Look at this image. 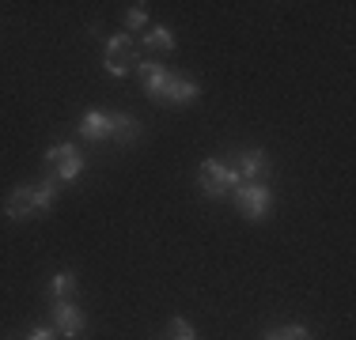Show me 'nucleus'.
<instances>
[{
  "label": "nucleus",
  "mask_w": 356,
  "mask_h": 340,
  "mask_svg": "<svg viewBox=\"0 0 356 340\" xmlns=\"http://www.w3.org/2000/svg\"><path fill=\"white\" fill-rule=\"evenodd\" d=\"M49 314H54V329H57V337H65V340L80 337L83 329H88V318H83V310H80V306H76L72 299L54 303V306H49Z\"/></svg>",
  "instance_id": "obj_6"
},
{
  "label": "nucleus",
  "mask_w": 356,
  "mask_h": 340,
  "mask_svg": "<svg viewBox=\"0 0 356 340\" xmlns=\"http://www.w3.org/2000/svg\"><path fill=\"white\" fill-rule=\"evenodd\" d=\"M232 201H235V208H239L250 223H258V219H266V212L273 208V185H269V182H258V185L243 182L239 189L232 193Z\"/></svg>",
  "instance_id": "obj_4"
},
{
  "label": "nucleus",
  "mask_w": 356,
  "mask_h": 340,
  "mask_svg": "<svg viewBox=\"0 0 356 340\" xmlns=\"http://www.w3.org/2000/svg\"><path fill=\"white\" fill-rule=\"evenodd\" d=\"M239 185H243V178H239V170H235V155L205 159V163L197 167V189H201V197H209V201L232 197Z\"/></svg>",
  "instance_id": "obj_1"
},
{
  "label": "nucleus",
  "mask_w": 356,
  "mask_h": 340,
  "mask_svg": "<svg viewBox=\"0 0 356 340\" xmlns=\"http://www.w3.org/2000/svg\"><path fill=\"white\" fill-rule=\"evenodd\" d=\"M103 68L114 76V80H122V76H129L133 68H137V38H133L129 31H118V34L106 38Z\"/></svg>",
  "instance_id": "obj_3"
},
{
  "label": "nucleus",
  "mask_w": 356,
  "mask_h": 340,
  "mask_svg": "<svg viewBox=\"0 0 356 340\" xmlns=\"http://www.w3.org/2000/svg\"><path fill=\"white\" fill-rule=\"evenodd\" d=\"M140 42L152 53H175V31L167 27V23H148V27L140 31Z\"/></svg>",
  "instance_id": "obj_11"
},
{
  "label": "nucleus",
  "mask_w": 356,
  "mask_h": 340,
  "mask_svg": "<svg viewBox=\"0 0 356 340\" xmlns=\"http://www.w3.org/2000/svg\"><path fill=\"white\" fill-rule=\"evenodd\" d=\"M83 151L76 148L72 140H61V144H54V148L46 151V159H42V167H46V178H54L57 185H69L76 182V178L83 174Z\"/></svg>",
  "instance_id": "obj_2"
},
{
  "label": "nucleus",
  "mask_w": 356,
  "mask_h": 340,
  "mask_svg": "<svg viewBox=\"0 0 356 340\" xmlns=\"http://www.w3.org/2000/svg\"><path fill=\"white\" fill-rule=\"evenodd\" d=\"M235 170L247 185H258V182H269L273 178V159H269L266 148H247L235 155Z\"/></svg>",
  "instance_id": "obj_5"
},
{
  "label": "nucleus",
  "mask_w": 356,
  "mask_h": 340,
  "mask_svg": "<svg viewBox=\"0 0 356 340\" xmlns=\"http://www.w3.org/2000/svg\"><path fill=\"white\" fill-rule=\"evenodd\" d=\"M148 27V4H129V12H125V31H144Z\"/></svg>",
  "instance_id": "obj_16"
},
{
  "label": "nucleus",
  "mask_w": 356,
  "mask_h": 340,
  "mask_svg": "<svg viewBox=\"0 0 356 340\" xmlns=\"http://www.w3.org/2000/svg\"><path fill=\"white\" fill-rule=\"evenodd\" d=\"M137 80H140V87H144V95L148 99H159L163 102V95H167V83H171V68L167 65H159V61H137Z\"/></svg>",
  "instance_id": "obj_7"
},
{
  "label": "nucleus",
  "mask_w": 356,
  "mask_h": 340,
  "mask_svg": "<svg viewBox=\"0 0 356 340\" xmlns=\"http://www.w3.org/2000/svg\"><path fill=\"white\" fill-rule=\"evenodd\" d=\"M201 99V83L193 80V76H171V83H167V95L163 102L167 106H193V102Z\"/></svg>",
  "instance_id": "obj_9"
},
{
  "label": "nucleus",
  "mask_w": 356,
  "mask_h": 340,
  "mask_svg": "<svg viewBox=\"0 0 356 340\" xmlns=\"http://www.w3.org/2000/svg\"><path fill=\"white\" fill-rule=\"evenodd\" d=\"M163 340H201V337H197V329H193L186 318H171L167 321V337Z\"/></svg>",
  "instance_id": "obj_15"
},
{
  "label": "nucleus",
  "mask_w": 356,
  "mask_h": 340,
  "mask_svg": "<svg viewBox=\"0 0 356 340\" xmlns=\"http://www.w3.org/2000/svg\"><path fill=\"white\" fill-rule=\"evenodd\" d=\"M80 136L91 144L114 140V114H110V110H88V114L80 117Z\"/></svg>",
  "instance_id": "obj_8"
},
{
  "label": "nucleus",
  "mask_w": 356,
  "mask_h": 340,
  "mask_svg": "<svg viewBox=\"0 0 356 340\" xmlns=\"http://www.w3.org/2000/svg\"><path fill=\"white\" fill-rule=\"evenodd\" d=\"M23 340H61V337H57L54 325H31V333L23 337Z\"/></svg>",
  "instance_id": "obj_18"
},
{
  "label": "nucleus",
  "mask_w": 356,
  "mask_h": 340,
  "mask_svg": "<svg viewBox=\"0 0 356 340\" xmlns=\"http://www.w3.org/2000/svg\"><path fill=\"white\" fill-rule=\"evenodd\" d=\"M4 216L8 219H31L35 216V189H31V185H15L4 197Z\"/></svg>",
  "instance_id": "obj_10"
},
{
  "label": "nucleus",
  "mask_w": 356,
  "mask_h": 340,
  "mask_svg": "<svg viewBox=\"0 0 356 340\" xmlns=\"http://www.w3.org/2000/svg\"><path fill=\"white\" fill-rule=\"evenodd\" d=\"M72 295H76V272L57 269L54 276H49V299L61 303V299H72Z\"/></svg>",
  "instance_id": "obj_14"
},
{
  "label": "nucleus",
  "mask_w": 356,
  "mask_h": 340,
  "mask_svg": "<svg viewBox=\"0 0 356 340\" xmlns=\"http://www.w3.org/2000/svg\"><path fill=\"white\" fill-rule=\"evenodd\" d=\"M114 140L122 144V148H129V144L140 140V121L133 114H114Z\"/></svg>",
  "instance_id": "obj_13"
},
{
  "label": "nucleus",
  "mask_w": 356,
  "mask_h": 340,
  "mask_svg": "<svg viewBox=\"0 0 356 340\" xmlns=\"http://www.w3.org/2000/svg\"><path fill=\"white\" fill-rule=\"evenodd\" d=\"M31 189H35V216H46V212H54L57 193H61V185H57L54 178H42L38 185H31Z\"/></svg>",
  "instance_id": "obj_12"
},
{
  "label": "nucleus",
  "mask_w": 356,
  "mask_h": 340,
  "mask_svg": "<svg viewBox=\"0 0 356 340\" xmlns=\"http://www.w3.org/2000/svg\"><path fill=\"white\" fill-rule=\"evenodd\" d=\"M261 340H311V329L296 321V325H284V329H277V333H266Z\"/></svg>",
  "instance_id": "obj_17"
}]
</instances>
